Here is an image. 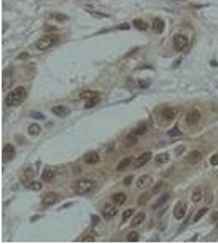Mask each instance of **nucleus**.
Returning a JSON list of instances; mask_svg holds the SVG:
<instances>
[{
  "instance_id": "58836bf2",
  "label": "nucleus",
  "mask_w": 218,
  "mask_h": 244,
  "mask_svg": "<svg viewBox=\"0 0 218 244\" xmlns=\"http://www.w3.org/2000/svg\"><path fill=\"white\" fill-rule=\"evenodd\" d=\"M137 84H139L140 88H144V89H145V88H149V86H150V81H147V79H142V81H139Z\"/></svg>"
},
{
  "instance_id": "c9c22d12",
  "label": "nucleus",
  "mask_w": 218,
  "mask_h": 244,
  "mask_svg": "<svg viewBox=\"0 0 218 244\" xmlns=\"http://www.w3.org/2000/svg\"><path fill=\"white\" fill-rule=\"evenodd\" d=\"M139 239V233L137 231H132V233L127 236V241H137Z\"/></svg>"
},
{
  "instance_id": "4c0bfd02",
  "label": "nucleus",
  "mask_w": 218,
  "mask_h": 244,
  "mask_svg": "<svg viewBox=\"0 0 218 244\" xmlns=\"http://www.w3.org/2000/svg\"><path fill=\"white\" fill-rule=\"evenodd\" d=\"M180 129H178V127H175V129H172V130H169V135L170 137H174V135H180Z\"/></svg>"
},
{
  "instance_id": "f3484780",
  "label": "nucleus",
  "mask_w": 218,
  "mask_h": 244,
  "mask_svg": "<svg viewBox=\"0 0 218 244\" xmlns=\"http://www.w3.org/2000/svg\"><path fill=\"white\" fill-rule=\"evenodd\" d=\"M164 28H165L164 20H160V18H155V20L152 22V30L155 31V33H164Z\"/></svg>"
},
{
  "instance_id": "6ab92c4d",
  "label": "nucleus",
  "mask_w": 218,
  "mask_h": 244,
  "mask_svg": "<svg viewBox=\"0 0 218 244\" xmlns=\"http://www.w3.org/2000/svg\"><path fill=\"white\" fill-rule=\"evenodd\" d=\"M175 115H177V111H175V109H172V107L164 109V112H162L164 120H172V119H175Z\"/></svg>"
},
{
  "instance_id": "a19ab883",
  "label": "nucleus",
  "mask_w": 218,
  "mask_h": 244,
  "mask_svg": "<svg viewBox=\"0 0 218 244\" xmlns=\"http://www.w3.org/2000/svg\"><path fill=\"white\" fill-rule=\"evenodd\" d=\"M210 165H218V153L210 157Z\"/></svg>"
},
{
  "instance_id": "ea45409f",
  "label": "nucleus",
  "mask_w": 218,
  "mask_h": 244,
  "mask_svg": "<svg viewBox=\"0 0 218 244\" xmlns=\"http://www.w3.org/2000/svg\"><path fill=\"white\" fill-rule=\"evenodd\" d=\"M30 188H31V190H35V191H38V190H41V183H40V182H33Z\"/></svg>"
},
{
  "instance_id": "a211bd4d",
  "label": "nucleus",
  "mask_w": 218,
  "mask_h": 244,
  "mask_svg": "<svg viewBox=\"0 0 218 244\" xmlns=\"http://www.w3.org/2000/svg\"><path fill=\"white\" fill-rule=\"evenodd\" d=\"M137 139H139L137 132H136V130H132V132L129 134V135L126 137V140H124V145H126V147H131V145H134V144L137 142Z\"/></svg>"
},
{
  "instance_id": "37998d69",
  "label": "nucleus",
  "mask_w": 218,
  "mask_h": 244,
  "mask_svg": "<svg viewBox=\"0 0 218 244\" xmlns=\"http://www.w3.org/2000/svg\"><path fill=\"white\" fill-rule=\"evenodd\" d=\"M183 149H185V147H183V145H180V147H177V149H175V153H177V155H180V153L183 152Z\"/></svg>"
},
{
  "instance_id": "72a5a7b5",
  "label": "nucleus",
  "mask_w": 218,
  "mask_h": 244,
  "mask_svg": "<svg viewBox=\"0 0 218 244\" xmlns=\"http://www.w3.org/2000/svg\"><path fill=\"white\" fill-rule=\"evenodd\" d=\"M88 12H89L93 17H101V18H107V17H109L107 13H102V12H94V10H91V8H88Z\"/></svg>"
},
{
  "instance_id": "f257e3e1",
  "label": "nucleus",
  "mask_w": 218,
  "mask_h": 244,
  "mask_svg": "<svg viewBox=\"0 0 218 244\" xmlns=\"http://www.w3.org/2000/svg\"><path fill=\"white\" fill-rule=\"evenodd\" d=\"M27 98V91H25V88L18 86L15 89H12V91L7 94V98H5V106L7 107H15L18 104H22Z\"/></svg>"
},
{
  "instance_id": "4468645a",
  "label": "nucleus",
  "mask_w": 218,
  "mask_h": 244,
  "mask_svg": "<svg viewBox=\"0 0 218 244\" xmlns=\"http://www.w3.org/2000/svg\"><path fill=\"white\" fill-rule=\"evenodd\" d=\"M51 112H53L55 115H58V117H66L71 111H69L66 106H55L53 109H51Z\"/></svg>"
},
{
  "instance_id": "412c9836",
  "label": "nucleus",
  "mask_w": 218,
  "mask_h": 244,
  "mask_svg": "<svg viewBox=\"0 0 218 244\" xmlns=\"http://www.w3.org/2000/svg\"><path fill=\"white\" fill-rule=\"evenodd\" d=\"M131 162H132V158H131V157H126V158H123V160H121V162L117 163V167H116V168H117L119 172H123V170H126L127 167L131 165Z\"/></svg>"
},
{
  "instance_id": "6e6552de",
  "label": "nucleus",
  "mask_w": 218,
  "mask_h": 244,
  "mask_svg": "<svg viewBox=\"0 0 218 244\" xmlns=\"http://www.w3.org/2000/svg\"><path fill=\"white\" fill-rule=\"evenodd\" d=\"M117 213V204L112 203V204H106L104 208H102V216L106 218V220H111L112 216H116Z\"/></svg>"
},
{
  "instance_id": "4be33fe9",
  "label": "nucleus",
  "mask_w": 218,
  "mask_h": 244,
  "mask_svg": "<svg viewBox=\"0 0 218 244\" xmlns=\"http://www.w3.org/2000/svg\"><path fill=\"white\" fill-rule=\"evenodd\" d=\"M96 96H99L96 91H83V93L79 94V99H83V101H89V99L96 98Z\"/></svg>"
},
{
  "instance_id": "9d476101",
  "label": "nucleus",
  "mask_w": 218,
  "mask_h": 244,
  "mask_svg": "<svg viewBox=\"0 0 218 244\" xmlns=\"http://www.w3.org/2000/svg\"><path fill=\"white\" fill-rule=\"evenodd\" d=\"M22 183L25 185V187H31V183H33V170L30 168H25V172H23V175H22Z\"/></svg>"
},
{
  "instance_id": "a878e982",
  "label": "nucleus",
  "mask_w": 218,
  "mask_h": 244,
  "mask_svg": "<svg viewBox=\"0 0 218 244\" xmlns=\"http://www.w3.org/2000/svg\"><path fill=\"white\" fill-rule=\"evenodd\" d=\"M40 132H41V129H40V125H36V124H31L28 127V134H30V135H38Z\"/></svg>"
},
{
  "instance_id": "bb28decb",
  "label": "nucleus",
  "mask_w": 218,
  "mask_h": 244,
  "mask_svg": "<svg viewBox=\"0 0 218 244\" xmlns=\"http://www.w3.org/2000/svg\"><path fill=\"white\" fill-rule=\"evenodd\" d=\"M202 196H203V191L200 190V188H197L195 191H193V195H192V200H193L195 203H198L202 200Z\"/></svg>"
},
{
  "instance_id": "e433bc0d",
  "label": "nucleus",
  "mask_w": 218,
  "mask_h": 244,
  "mask_svg": "<svg viewBox=\"0 0 218 244\" xmlns=\"http://www.w3.org/2000/svg\"><path fill=\"white\" fill-rule=\"evenodd\" d=\"M134 130L137 132V135H142V134H145V132H147V125L144 124V125H140L139 129H134Z\"/></svg>"
},
{
  "instance_id": "7ed1b4c3",
  "label": "nucleus",
  "mask_w": 218,
  "mask_h": 244,
  "mask_svg": "<svg viewBox=\"0 0 218 244\" xmlns=\"http://www.w3.org/2000/svg\"><path fill=\"white\" fill-rule=\"evenodd\" d=\"M56 43H58V35H45L36 41L35 46L38 51H45V50H50L51 46H55Z\"/></svg>"
},
{
  "instance_id": "2eb2a0df",
  "label": "nucleus",
  "mask_w": 218,
  "mask_h": 244,
  "mask_svg": "<svg viewBox=\"0 0 218 244\" xmlns=\"http://www.w3.org/2000/svg\"><path fill=\"white\" fill-rule=\"evenodd\" d=\"M15 155V147L12 145V144H7L3 147V160L7 162V160H12Z\"/></svg>"
},
{
  "instance_id": "f704fd0d",
  "label": "nucleus",
  "mask_w": 218,
  "mask_h": 244,
  "mask_svg": "<svg viewBox=\"0 0 218 244\" xmlns=\"http://www.w3.org/2000/svg\"><path fill=\"white\" fill-rule=\"evenodd\" d=\"M132 215H134V211H132V210H126V211H124V215H123V223L129 220Z\"/></svg>"
},
{
  "instance_id": "09e8293b",
  "label": "nucleus",
  "mask_w": 218,
  "mask_h": 244,
  "mask_svg": "<svg viewBox=\"0 0 218 244\" xmlns=\"http://www.w3.org/2000/svg\"><path fill=\"white\" fill-rule=\"evenodd\" d=\"M213 221L218 223V213H213Z\"/></svg>"
},
{
  "instance_id": "9b49d317",
  "label": "nucleus",
  "mask_w": 218,
  "mask_h": 244,
  "mask_svg": "<svg viewBox=\"0 0 218 244\" xmlns=\"http://www.w3.org/2000/svg\"><path fill=\"white\" fill-rule=\"evenodd\" d=\"M200 160H202V152H200V150H193V152H190L188 155H187L185 162L190 163V165H195V163L200 162Z\"/></svg>"
},
{
  "instance_id": "79ce46f5",
  "label": "nucleus",
  "mask_w": 218,
  "mask_h": 244,
  "mask_svg": "<svg viewBox=\"0 0 218 244\" xmlns=\"http://www.w3.org/2000/svg\"><path fill=\"white\" fill-rule=\"evenodd\" d=\"M31 117H35V119H43V115L40 112H31Z\"/></svg>"
},
{
  "instance_id": "ddd939ff",
  "label": "nucleus",
  "mask_w": 218,
  "mask_h": 244,
  "mask_svg": "<svg viewBox=\"0 0 218 244\" xmlns=\"http://www.w3.org/2000/svg\"><path fill=\"white\" fill-rule=\"evenodd\" d=\"M56 201H58V195L50 191V193H46L43 198V206H51V204H55Z\"/></svg>"
},
{
  "instance_id": "c756f323",
  "label": "nucleus",
  "mask_w": 218,
  "mask_h": 244,
  "mask_svg": "<svg viewBox=\"0 0 218 244\" xmlns=\"http://www.w3.org/2000/svg\"><path fill=\"white\" fill-rule=\"evenodd\" d=\"M167 200H169V193H165L164 196H160L159 200H157V203L154 204V208H160V206H162V204H164L165 201H167Z\"/></svg>"
},
{
  "instance_id": "7c9ffc66",
  "label": "nucleus",
  "mask_w": 218,
  "mask_h": 244,
  "mask_svg": "<svg viewBox=\"0 0 218 244\" xmlns=\"http://www.w3.org/2000/svg\"><path fill=\"white\" fill-rule=\"evenodd\" d=\"M99 96H96V98H93V99H89V101H86V107H94L96 104H99Z\"/></svg>"
},
{
  "instance_id": "2f4dec72",
  "label": "nucleus",
  "mask_w": 218,
  "mask_h": 244,
  "mask_svg": "<svg viewBox=\"0 0 218 244\" xmlns=\"http://www.w3.org/2000/svg\"><path fill=\"white\" fill-rule=\"evenodd\" d=\"M167 160H169V155H167V153H160V155L155 157V162H157V163H165Z\"/></svg>"
},
{
  "instance_id": "f03ea898",
  "label": "nucleus",
  "mask_w": 218,
  "mask_h": 244,
  "mask_svg": "<svg viewBox=\"0 0 218 244\" xmlns=\"http://www.w3.org/2000/svg\"><path fill=\"white\" fill-rule=\"evenodd\" d=\"M96 187H98V183H96L94 180L81 178V180H78V182H76L74 190H76V193H78V195H89Z\"/></svg>"
},
{
  "instance_id": "a18cd8bd",
  "label": "nucleus",
  "mask_w": 218,
  "mask_h": 244,
  "mask_svg": "<svg viewBox=\"0 0 218 244\" xmlns=\"http://www.w3.org/2000/svg\"><path fill=\"white\" fill-rule=\"evenodd\" d=\"M117 28H119V30H127V28H129V25H127V23H124V25H119Z\"/></svg>"
},
{
  "instance_id": "c03bdc74",
  "label": "nucleus",
  "mask_w": 218,
  "mask_h": 244,
  "mask_svg": "<svg viewBox=\"0 0 218 244\" xmlns=\"http://www.w3.org/2000/svg\"><path fill=\"white\" fill-rule=\"evenodd\" d=\"M81 239H84V241H94V237L93 236H83Z\"/></svg>"
},
{
  "instance_id": "dca6fc26",
  "label": "nucleus",
  "mask_w": 218,
  "mask_h": 244,
  "mask_svg": "<svg viewBox=\"0 0 218 244\" xmlns=\"http://www.w3.org/2000/svg\"><path fill=\"white\" fill-rule=\"evenodd\" d=\"M150 182H152L150 175H142V177H139V178H137L136 185H137V188H145L147 185H150Z\"/></svg>"
},
{
  "instance_id": "f8f14e48",
  "label": "nucleus",
  "mask_w": 218,
  "mask_h": 244,
  "mask_svg": "<svg viewBox=\"0 0 218 244\" xmlns=\"http://www.w3.org/2000/svg\"><path fill=\"white\" fill-rule=\"evenodd\" d=\"M99 162V153L98 152H88L84 155V163L86 165H96Z\"/></svg>"
},
{
  "instance_id": "b1692460",
  "label": "nucleus",
  "mask_w": 218,
  "mask_h": 244,
  "mask_svg": "<svg viewBox=\"0 0 218 244\" xmlns=\"http://www.w3.org/2000/svg\"><path fill=\"white\" fill-rule=\"evenodd\" d=\"M144 220H145V213H139V215H137V216L131 221L132 228H136V226H139V224H142V223H144Z\"/></svg>"
},
{
  "instance_id": "39448f33",
  "label": "nucleus",
  "mask_w": 218,
  "mask_h": 244,
  "mask_svg": "<svg viewBox=\"0 0 218 244\" xmlns=\"http://www.w3.org/2000/svg\"><path fill=\"white\" fill-rule=\"evenodd\" d=\"M200 117H202L200 111H198V109H192V111L187 114V117H185V120H187V124H188V125H195L197 122L200 120Z\"/></svg>"
},
{
  "instance_id": "c85d7f7f",
  "label": "nucleus",
  "mask_w": 218,
  "mask_h": 244,
  "mask_svg": "<svg viewBox=\"0 0 218 244\" xmlns=\"http://www.w3.org/2000/svg\"><path fill=\"white\" fill-rule=\"evenodd\" d=\"M152 193H154V191H147V193H144V195L137 200V203H139V204H145V203H147V200L150 198V195H152Z\"/></svg>"
},
{
  "instance_id": "393cba45",
  "label": "nucleus",
  "mask_w": 218,
  "mask_h": 244,
  "mask_svg": "<svg viewBox=\"0 0 218 244\" xmlns=\"http://www.w3.org/2000/svg\"><path fill=\"white\" fill-rule=\"evenodd\" d=\"M50 18L51 20H56V22H66L68 17L63 15V13H50Z\"/></svg>"
},
{
  "instance_id": "1a4fd4ad",
  "label": "nucleus",
  "mask_w": 218,
  "mask_h": 244,
  "mask_svg": "<svg viewBox=\"0 0 218 244\" xmlns=\"http://www.w3.org/2000/svg\"><path fill=\"white\" fill-rule=\"evenodd\" d=\"M150 157H152V153H150V152H144V153H140V155L136 158V162H134V167H136V168H140V167H144V165L150 160Z\"/></svg>"
},
{
  "instance_id": "423d86ee",
  "label": "nucleus",
  "mask_w": 218,
  "mask_h": 244,
  "mask_svg": "<svg viewBox=\"0 0 218 244\" xmlns=\"http://www.w3.org/2000/svg\"><path fill=\"white\" fill-rule=\"evenodd\" d=\"M185 215H187V204L183 201H178L174 208V216L177 220H182V218H185Z\"/></svg>"
},
{
  "instance_id": "20e7f679",
  "label": "nucleus",
  "mask_w": 218,
  "mask_h": 244,
  "mask_svg": "<svg viewBox=\"0 0 218 244\" xmlns=\"http://www.w3.org/2000/svg\"><path fill=\"white\" fill-rule=\"evenodd\" d=\"M188 46V38L185 36V35H175L174 36V50L178 51V53H182V51H185Z\"/></svg>"
},
{
  "instance_id": "473e14b6",
  "label": "nucleus",
  "mask_w": 218,
  "mask_h": 244,
  "mask_svg": "<svg viewBox=\"0 0 218 244\" xmlns=\"http://www.w3.org/2000/svg\"><path fill=\"white\" fill-rule=\"evenodd\" d=\"M165 188H167V183H165V182H160V183H159V185H157V187L154 188L152 191H154V193H160V191L165 190Z\"/></svg>"
},
{
  "instance_id": "5701e85b",
  "label": "nucleus",
  "mask_w": 218,
  "mask_h": 244,
  "mask_svg": "<svg viewBox=\"0 0 218 244\" xmlns=\"http://www.w3.org/2000/svg\"><path fill=\"white\" fill-rule=\"evenodd\" d=\"M132 27H136V28L140 30V31H145L147 28H149V25H147L144 20H139V18H137V20H134V22H132Z\"/></svg>"
},
{
  "instance_id": "49530a36",
  "label": "nucleus",
  "mask_w": 218,
  "mask_h": 244,
  "mask_svg": "<svg viewBox=\"0 0 218 244\" xmlns=\"http://www.w3.org/2000/svg\"><path fill=\"white\" fill-rule=\"evenodd\" d=\"M132 178H134V177H127V178L124 180V183H126V185H129V183L132 182Z\"/></svg>"
},
{
  "instance_id": "aec40b11",
  "label": "nucleus",
  "mask_w": 218,
  "mask_h": 244,
  "mask_svg": "<svg viewBox=\"0 0 218 244\" xmlns=\"http://www.w3.org/2000/svg\"><path fill=\"white\" fill-rule=\"evenodd\" d=\"M126 200H127L126 193H114V195H112V203H116L117 206H119V204H124Z\"/></svg>"
},
{
  "instance_id": "de8ad7c7",
  "label": "nucleus",
  "mask_w": 218,
  "mask_h": 244,
  "mask_svg": "<svg viewBox=\"0 0 218 244\" xmlns=\"http://www.w3.org/2000/svg\"><path fill=\"white\" fill-rule=\"evenodd\" d=\"M18 58H20V60H23V58H28V55H27V53H22V55H18Z\"/></svg>"
},
{
  "instance_id": "cd10ccee",
  "label": "nucleus",
  "mask_w": 218,
  "mask_h": 244,
  "mask_svg": "<svg viewBox=\"0 0 218 244\" xmlns=\"http://www.w3.org/2000/svg\"><path fill=\"white\" fill-rule=\"evenodd\" d=\"M207 211H208V208H207V206H203L202 210H198V211H197V215H195V218H193V221H198L200 218H203L205 215H207Z\"/></svg>"
},
{
  "instance_id": "0eeeda50",
  "label": "nucleus",
  "mask_w": 218,
  "mask_h": 244,
  "mask_svg": "<svg viewBox=\"0 0 218 244\" xmlns=\"http://www.w3.org/2000/svg\"><path fill=\"white\" fill-rule=\"evenodd\" d=\"M56 173H58L56 168H53V167H46L41 173V180L43 182H53V180L56 178Z\"/></svg>"
}]
</instances>
